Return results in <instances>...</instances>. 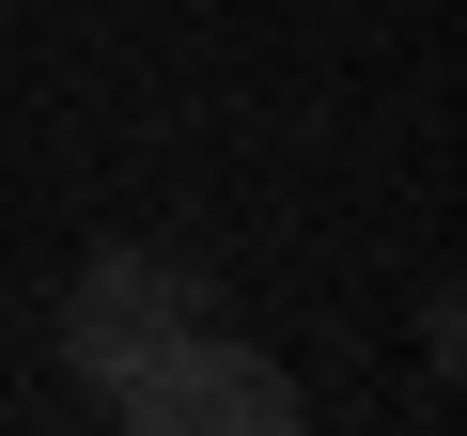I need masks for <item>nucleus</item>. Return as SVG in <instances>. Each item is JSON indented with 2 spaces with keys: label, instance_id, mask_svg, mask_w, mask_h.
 Segmentation results:
<instances>
[{
  "label": "nucleus",
  "instance_id": "2",
  "mask_svg": "<svg viewBox=\"0 0 467 436\" xmlns=\"http://www.w3.org/2000/svg\"><path fill=\"white\" fill-rule=\"evenodd\" d=\"M202 327V296L156 265V250H94L78 265V296H63V358H78V389H125L140 358H171Z\"/></svg>",
  "mask_w": 467,
  "mask_h": 436
},
{
  "label": "nucleus",
  "instance_id": "1",
  "mask_svg": "<svg viewBox=\"0 0 467 436\" xmlns=\"http://www.w3.org/2000/svg\"><path fill=\"white\" fill-rule=\"evenodd\" d=\"M140 436H281L296 420V374L265 358V343H218V327H187L171 358H140L125 389H109Z\"/></svg>",
  "mask_w": 467,
  "mask_h": 436
}]
</instances>
